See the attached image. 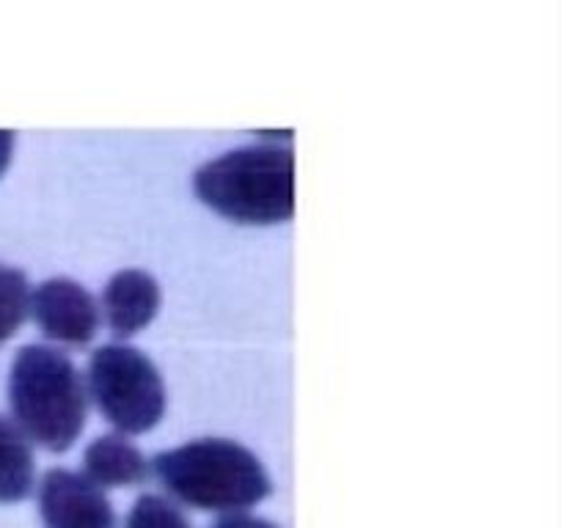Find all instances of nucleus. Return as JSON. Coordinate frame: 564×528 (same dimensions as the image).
<instances>
[{"label": "nucleus", "mask_w": 564, "mask_h": 528, "mask_svg": "<svg viewBox=\"0 0 564 528\" xmlns=\"http://www.w3.org/2000/svg\"><path fill=\"white\" fill-rule=\"evenodd\" d=\"M44 528H116V512L105 490L83 473L53 468L39 484Z\"/></svg>", "instance_id": "obj_6"}, {"label": "nucleus", "mask_w": 564, "mask_h": 528, "mask_svg": "<svg viewBox=\"0 0 564 528\" xmlns=\"http://www.w3.org/2000/svg\"><path fill=\"white\" fill-rule=\"evenodd\" d=\"M88 394L121 435L149 432L165 413V385L158 366L130 344H105L94 352Z\"/></svg>", "instance_id": "obj_4"}, {"label": "nucleus", "mask_w": 564, "mask_h": 528, "mask_svg": "<svg viewBox=\"0 0 564 528\" xmlns=\"http://www.w3.org/2000/svg\"><path fill=\"white\" fill-rule=\"evenodd\" d=\"M28 314L47 339L66 346H83L97 336L99 306L91 292L72 278H47L31 292Z\"/></svg>", "instance_id": "obj_5"}, {"label": "nucleus", "mask_w": 564, "mask_h": 528, "mask_svg": "<svg viewBox=\"0 0 564 528\" xmlns=\"http://www.w3.org/2000/svg\"><path fill=\"white\" fill-rule=\"evenodd\" d=\"M152 471L163 490L185 506L224 515L257 506L273 490L259 457L226 438H202L160 451Z\"/></svg>", "instance_id": "obj_3"}, {"label": "nucleus", "mask_w": 564, "mask_h": 528, "mask_svg": "<svg viewBox=\"0 0 564 528\" xmlns=\"http://www.w3.org/2000/svg\"><path fill=\"white\" fill-rule=\"evenodd\" d=\"M124 528H191L180 506L171 504L163 495H141L127 515Z\"/></svg>", "instance_id": "obj_11"}, {"label": "nucleus", "mask_w": 564, "mask_h": 528, "mask_svg": "<svg viewBox=\"0 0 564 528\" xmlns=\"http://www.w3.org/2000/svg\"><path fill=\"white\" fill-rule=\"evenodd\" d=\"M86 383L64 352L44 344L17 352L9 372V407L28 443L64 454L86 427Z\"/></svg>", "instance_id": "obj_1"}, {"label": "nucleus", "mask_w": 564, "mask_h": 528, "mask_svg": "<svg viewBox=\"0 0 564 528\" xmlns=\"http://www.w3.org/2000/svg\"><path fill=\"white\" fill-rule=\"evenodd\" d=\"M11 152H14V132L0 130V176H3V170L9 168Z\"/></svg>", "instance_id": "obj_13"}, {"label": "nucleus", "mask_w": 564, "mask_h": 528, "mask_svg": "<svg viewBox=\"0 0 564 528\" xmlns=\"http://www.w3.org/2000/svg\"><path fill=\"white\" fill-rule=\"evenodd\" d=\"M193 190L231 223H284L295 212V157L273 143L235 148L204 163L193 176Z\"/></svg>", "instance_id": "obj_2"}, {"label": "nucleus", "mask_w": 564, "mask_h": 528, "mask_svg": "<svg viewBox=\"0 0 564 528\" xmlns=\"http://www.w3.org/2000/svg\"><path fill=\"white\" fill-rule=\"evenodd\" d=\"M213 528H279L270 520H262V517L246 515V512H231V515H224Z\"/></svg>", "instance_id": "obj_12"}, {"label": "nucleus", "mask_w": 564, "mask_h": 528, "mask_svg": "<svg viewBox=\"0 0 564 528\" xmlns=\"http://www.w3.org/2000/svg\"><path fill=\"white\" fill-rule=\"evenodd\" d=\"M102 311L119 339H130L147 328L160 311V286L147 270H119L108 280Z\"/></svg>", "instance_id": "obj_7"}, {"label": "nucleus", "mask_w": 564, "mask_h": 528, "mask_svg": "<svg viewBox=\"0 0 564 528\" xmlns=\"http://www.w3.org/2000/svg\"><path fill=\"white\" fill-rule=\"evenodd\" d=\"M36 465L25 435L0 416V504H17L33 493Z\"/></svg>", "instance_id": "obj_9"}, {"label": "nucleus", "mask_w": 564, "mask_h": 528, "mask_svg": "<svg viewBox=\"0 0 564 528\" xmlns=\"http://www.w3.org/2000/svg\"><path fill=\"white\" fill-rule=\"evenodd\" d=\"M83 476L99 490L135 487L149 476V462L127 435H102L83 454Z\"/></svg>", "instance_id": "obj_8"}, {"label": "nucleus", "mask_w": 564, "mask_h": 528, "mask_svg": "<svg viewBox=\"0 0 564 528\" xmlns=\"http://www.w3.org/2000/svg\"><path fill=\"white\" fill-rule=\"evenodd\" d=\"M28 302H31V286L25 273L0 264V344H6L25 322Z\"/></svg>", "instance_id": "obj_10"}]
</instances>
